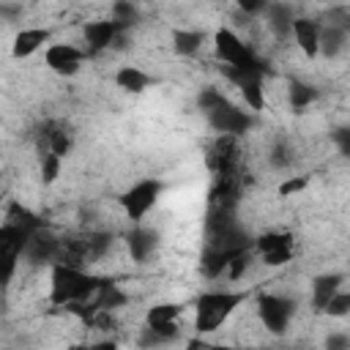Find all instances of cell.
<instances>
[{"instance_id": "cell-1", "label": "cell", "mask_w": 350, "mask_h": 350, "mask_svg": "<svg viewBox=\"0 0 350 350\" xmlns=\"http://www.w3.org/2000/svg\"><path fill=\"white\" fill-rule=\"evenodd\" d=\"M104 279L107 276H96L85 268L52 262L49 265V301L55 306H66V304H77V301H93V295L98 293Z\"/></svg>"}, {"instance_id": "cell-2", "label": "cell", "mask_w": 350, "mask_h": 350, "mask_svg": "<svg viewBox=\"0 0 350 350\" xmlns=\"http://www.w3.org/2000/svg\"><path fill=\"white\" fill-rule=\"evenodd\" d=\"M243 301H246V293H238V290H208V293L197 295V301H194L197 336L219 331Z\"/></svg>"}, {"instance_id": "cell-3", "label": "cell", "mask_w": 350, "mask_h": 350, "mask_svg": "<svg viewBox=\"0 0 350 350\" xmlns=\"http://www.w3.org/2000/svg\"><path fill=\"white\" fill-rule=\"evenodd\" d=\"M25 243H27V232L5 221L0 224V293H8L19 271V262L25 260Z\"/></svg>"}, {"instance_id": "cell-4", "label": "cell", "mask_w": 350, "mask_h": 350, "mask_svg": "<svg viewBox=\"0 0 350 350\" xmlns=\"http://www.w3.org/2000/svg\"><path fill=\"white\" fill-rule=\"evenodd\" d=\"M265 71L268 68L262 60H254V63L241 66V68H224V77L241 90V98L252 112H260L265 107V90H262Z\"/></svg>"}, {"instance_id": "cell-5", "label": "cell", "mask_w": 350, "mask_h": 350, "mask_svg": "<svg viewBox=\"0 0 350 350\" xmlns=\"http://www.w3.org/2000/svg\"><path fill=\"white\" fill-rule=\"evenodd\" d=\"M159 194H161V183L156 178H145V180H137L134 186H129L123 194H120V208L126 213L129 221H142L148 216V211H153V205L159 202Z\"/></svg>"}, {"instance_id": "cell-6", "label": "cell", "mask_w": 350, "mask_h": 350, "mask_svg": "<svg viewBox=\"0 0 350 350\" xmlns=\"http://www.w3.org/2000/svg\"><path fill=\"white\" fill-rule=\"evenodd\" d=\"M293 312H295V304L284 295H276V293H262L257 298V314H260V323L268 334L273 336H284L290 323H293Z\"/></svg>"}, {"instance_id": "cell-7", "label": "cell", "mask_w": 350, "mask_h": 350, "mask_svg": "<svg viewBox=\"0 0 350 350\" xmlns=\"http://www.w3.org/2000/svg\"><path fill=\"white\" fill-rule=\"evenodd\" d=\"M213 52L224 63V68H241V66H249V63L260 60L254 55V49L230 27H219L213 33Z\"/></svg>"}, {"instance_id": "cell-8", "label": "cell", "mask_w": 350, "mask_h": 350, "mask_svg": "<svg viewBox=\"0 0 350 350\" xmlns=\"http://www.w3.org/2000/svg\"><path fill=\"white\" fill-rule=\"evenodd\" d=\"M205 115H208L211 129L219 131V134H227V137H241L243 131H249V129L254 126V115H252L249 109L235 107V104L227 101V98H221V101H219L213 109H208Z\"/></svg>"}, {"instance_id": "cell-9", "label": "cell", "mask_w": 350, "mask_h": 350, "mask_svg": "<svg viewBox=\"0 0 350 350\" xmlns=\"http://www.w3.org/2000/svg\"><path fill=\"white\" fill-rule=\"evenodd\" d=\"M205 167L213 178L238 175V137L219 134L205 150Z\"/></svg>"}, {"instance_id": "cell-10", "label": "cell", "mask_w": 350, "mask_h": 350, "mask_svg": "<svg viewBox=\"0 0 350 350\" xmlns=\"http://www.w3.org/2000/svg\"><path fill=\"white\" fill-rule=\"evenodd\" d=\"M293 246H295V241H293L290 232H284V230H268V232H262L260 238H254V246H252V249L262 257L265 265L276 268V265L290 262Z\"/></svg>"}, {"instance_id": "cell-11", "label": "cell", "mask_w": 350, "mask_h": 350, "mask_svg": "<svg viewBox=\"0 0 350 350\" xmlns=\"http://www.w3.org/2000/svg\"><path fill=\"white\" fill-rule=\"evenodd\" d=\"M85 49L74 46V44H49L44 49V63L52 74L57 77H74L79 68H82V60H85Z\"/></svg>"}, {"instance_id": "cell-12", "label": "cell", "mask_w": 350, "mask_h": 350, "mask_svg": "<svg viewBox=\"0 0 350 350\" xmlns=\"http://www.w3.org/2000/svg\"><path fill=\"white\" fill-rule=\"evenodd\" d=\"M126 30L112 22V19H96V22H85L82 27V36H85V44H88V52H104L109 49L112 44H118V38L123 36Z\"/></svg>"}, {"instance_id": "cell-13", "label": "cell", "mask_w": 350, "mask_h": 350, "mask_svg": "<svg viewBox=\"0 0 350 350\" xmlns=\"http://www.w3.org/2000/svg\"><path fill=\"white\" fill-rule=\"evenodd\" d=\"M55 254H57V235L55 232L41 227V230L27 235V243H25V260L27 262H36V265L46 262V265H52Z\"/></svg>"}, {"instance_id": "cell-14", "label": "cell", "mask_w": 350, "mask_h": 350, "mask_svg": "<svg viewBox=\"0 0 350 350\" xmlns=\"http://www.w3.org/2000/svg\"><path fill=\"white\" fill-rule=\"evenodd\" d=\"M320 22L309 19V16H295L293 25H290V33L298 44V49L306 55V57H317L320 55Z\"/></svg>"}, {"instance_id": "cell-15", "label": "cell", "mask_w": 350, "mask_h": 350, "mask_svg": "<svg viewBox=\"0 0 350 350\" xmlns=\"http://www.w3.org/2000/svg\"><path fill=\"white\" fill-rule=\"evenodd\" d=\"M49 38H52V33L46 27H22L11 41V55L16 60H25V57L36 55L38 49H44V44H49Z\"/></svg>"}, {"instance_id": "cell-16", "label": "cell", "mask_w": 350, "mask_h": 350, "mask_svg": "<svg viewBox=\"0 0 350 350\" xmlns=\"http://www.w3.org/2000/svg\"><path fill=\"white\" fill-rule=\"evenodd\" d=\"M159 246V235L148 227H134L129 235H126V252L134 262H145Z\"/></svg>"}, {"instance_id": "cell-17", "label": "cell", "mask_w": 350, "mask_h": 350, "mask_svg": "<svg viewBox=\"0 0 350 350\" xmlns=\"http://www.w3.org/2000/svg\"><path fill=\"white\" fill-rule=\"evenodd\" d=\"M342 284H345V273H323V276H317L312 282V306L317 312H323L325 304L342 290Z\"/></svg>"}, {"instance_id": "cell-18", "label": "cell", "mask_w": 350, "mask_h": 350, "mask_svg": "<svg viewBox=\"0 0 350 350\" xmlns=\"http://www.w3.org/2000/svg\"><path fill=\"white\" fill-rule=\"evenodd\" d=\"M5 224H11V227H19L22 232H36V230H41L44 227V219H38L27 205H22L19 200H11L8 205H5Z\"/></svg>"}, {"instance_id": "cell-19", "label": "cell", "mask_w": 350, "mask_h": 350, "mask_svg": "<svg viewBox=\"0 0 350 350\" xmlns=\"http://www.w3.org/2000/svg\"><path fill=\"white\" fill-rule=\"evenodd\" d=\"M150 82H153V77L145 74L139 66H120L115 71V85L126 93H142L150 88Z\"/></svg>"}, {"instance_id": "cell-20", "label": "cell", "mask_w": 350, "mask_h": 350, "mask_svg": "<svg viewBox=\"0 0 350 350\" xmlns=\"http://www.w3.org/2000/svg\"><path fill=\"white\" fill-rule=\"evenodd\" d=\"M93 304H96L98 312H112L118 306H126L129 304V295H126V290L120 284H115L112 279H104V284L93 295Z\"/></svg>"}, {"instance_id": "cell-21", "label": "cell", "mask_w": 350, "mask_h": 350, "mask_svg": "<svg viewBox=\"0 0 350 350\" xmlns=\"http://www.w3.org/2000/svg\"><path fill=\"white\" fill-rule=\"evenodd\" d=\"M202 41H205L202 30H183V27L172 30V49L180 57H194L202 49Z\"/></svg>"}, {"instance_id": "cell-22", "label": "cell", "mask_w": 350, "mask_h": 350, "mask_svg": "<svg viewBox=\"0 0 350 350\" xmlns=\"http://www.w3.org/2000/svg\"><path fill=\"white\" fill-rule=\"evenodd\" d=\"M347 46V27L325 25L320 27V55L323 57H336Z\"/></svg>"}, {"instance_id": "cell-23", "label": "cell", "mask_w": 350, "mask_h": 350, "mask_svg": "<svg viewBox=\"0 0 350 350\" xmlns=\"http://www.w3.org/2000/svg\"><path fill=\"white\" fill-rule=\"evenodd\" d=\"M265 16H268V25L276 36H287L290 33V25H293V8L290 5H282V3H273V5H265Z\"/></svg>"}, {"instance_id": "cell-24", "label": "cell", "mask_w": 350, "mask_h": 350, "mask_svg": "<svg viewBox=\"0 0 350 350\" xmlns=\"http://www.w3.org/2000/svg\"><path fill=\"white\" fill-rule=\"evenodd\" d=\"M44 142H46V150H49V153H55L57 159H66V156L71 153V145H74L71 134H68L66 129H60V126H52V129H46V134H44Z\"/></svg>"}, {"instance_id": "cell-25", "label": "cell", "mask_w": 350, "mask_h": 350, "mask_svg": "<svg viewBox=\"0 0 350 350\" xmlns=\"http://www.w3.org/2000/svg\"><path fill=\"white\" fill-rule=\"evenodd\" d=\"M180 314H183L180 304H153L145 312V325L150 328V325H161V323H175Z\"/></svg>"}, {"instance_id": "cell-26", "label": "cell", "mask_w": 350, "mask_h": 350, "mask_svg": "<svg viewBox=\"0 0 350 350\" xmlns=\"http://www.w3.org/2000/svg\"><path fill=\"white\" fill-rule=\"evenodd\" d=\"M314 98H317V88H312V85H306V82H290V85H287V101H290V107H293L295 112L306 109Z\"/></svg>"}, {"instance_id": "cell-27", "label": "cell", "mask_w": 350, "mask_h": 350, "mask_svg": "<svg viewBox=\"0 0 350 350\" xmlns=\"http://www.w3.org/2000/svg\"><path fill=\"white\" fill-rule=\"evenodd\" d=\"M60 167H63V159H57L55 153H41V167H38V172H41V183L44 186H49V183H55L57 180V175H60Z\"/></svg>"}, {"instance_id": "cell-28", "label": "cell", "mask_w": 350, "mask_h": 350, "mask_svg": "<svg viewBox=\"0 0 350 350\" xmlns=\"http://www.w3.org/2000/svg\"><path fill=\"white\" fill-rule=\"evenodd\" d=\"M328 317H347L350 314V293L342 287L328 304H325V309H323Z\"/></svg>"}, {"instance_id": "cell-29", "label": "cell", "mask_w": 350, "mask_h": 350, "mask_svg": "<svg viewBox=\"0 0 350 350\" xmlns=\"http://www.w3.org/2000/svg\"><path fill=\"white\" fill-rule=\"evenodd\" d=\"M306 186H309V175H290V178H284V180L279 183L276 194H279V197H295V194H301Z\"/></svg>"}, {"instance_id": "cell-30", "label": "cell", "mask_w": 350, "mask_h": 350, "mask_svg": "<svg viewBox=\"0 0 350 350\" xmlns=\"http://www.w3.org/2000/svg\"><path fill=\"white\" fill-rule=\"evenodd\" d=\"M112 22H118L123 30H129L131 25H134V19H137V8L131 5V3H115L112 5V16H109Z\"/></svg>"}, {"instance_id": "cell-31", "label": "cell", "mask_w": 350, "mask_h": 350, "mask_svg": "<svg viewBox=\"0 0 350 350\" xmlns=\"http://www.w3.org/2000/svg\"><path fill=\"white\" fill-rule=\"evenodd\" d=\"M249 262H252V252H246V254H238V257H232L230 260V265H227V276L230 279H241L243 273H246V268H249Z\"/></svg>"}, {"instance_id": "cell-32", "label": "cell", "mask_w": 350, "mask_h": 350, "mask_svg": "<svg viewBox=\"0 0 350 350\" xmlns=\"http://www.w3.org/2000/svg\"><path fill=\"white\" fill-rule=\"evenodd\" d=\"M183 350H238V347H227V345L208 342V339H202V336H191V339L183 345Z\"/></svg>"}, {"instance_id": "cell-33", "label": "cell", "mask_w": 350, "mask_h": 350, "mask_svg": "<svg viewBox=\"0 0 350 350\" xmlns=\"http://www.w3.org/2000/svg\"><path fill=\"white\" fill-rule=\"evenodd\" d=\"M325 350H350V336L342 334V331L328 334V339H325Z\"/></svg>"}, {"instance_id": "cell-34", "label": "cell", "mask_w": 350, "mask_h": 350, "mask_svg": "<svg viewBox=\"0 0 350 350\" xmlns=\"http://www.w3.org/2000/svg\"><path fill=\"white\" fill-rule=\"evenodd\" d=\"M115 325H118V320H115L112 312H98L90 328H98V331H115Z\"/></svg>"}, {"instance_id": "cell-35", "label": "cell", "mask_w": 350, "mask_h": 350, "mask_svg": "<svg viewBox=\"0 0 350 350\" xmlns=\"http://www.w3.org/2000/svg\"><path fill=\"white\" fill-rule=\"evenodd\" d=\"M271 161H273L276 167L287 164V148H284V145H276V148H273V156H271Z\"/></svg>"}, {"instance_id": "cell-36", "label": "cell", "mask_w": 350, "mask_h": 350, "mask_svg": "<svg viewBox=\"0 0 350 350\" xmlns=\"http://www.w3.org/2000/svg\"><path fill=\"white\" fill-rule=\"evenodd\" d=\"M90 347H93V350H118V342H115V339H98V342H93Z\"/></svg>"}, {"instance_id": "cell-37", "label": "cell", "mask_w": 350, "mask_h": 350, "mask_svg": "<svg viewBox=\"0 0 350 350\" xmlns=\"http://www.w3.org/2000/svg\"><path fill=\"white\" fill-rule=\"evenodd\" d=\"M66 350H93V347H90L88 342H74V345H68Z\"/></svg>"}, {"instance_id": "cell-38", "label": "cell", "mask_w": 350, "mask_h": 350, "mask_svg": "<svg viewBox=\"0 0 350 350\" xmlns=\"http://www.w3.org/2000/svg\"><path fill=\"white\" fill-rule=\"evenodd\" d=\"M0 183H3V170H0Z\"/></svg>"}]
</instances>
